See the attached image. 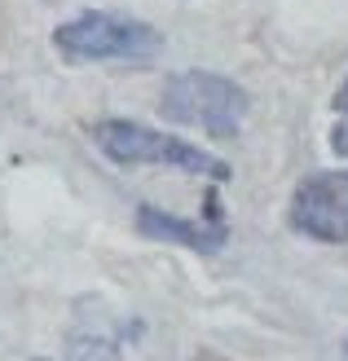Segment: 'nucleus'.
<instances>
[{
    "label": "nucleus",
    "instance_id": "nucleus-1",
    "mask_svg": "<svg viewBox=\"0 0 348 361\" xmlns=\"http://www.w3.org/2000/svg\"><path fill=\"white\" fill-rule=\"evenodd\" d=\"M93 146L119 168H141V164H155V168H172V172H190V176H212V180H229V164L216 159L208 150H198L194 141L186 137H172V133H159V128H145L137 119H102L88 128Z\"/></svg>",
    "mask_w": 348,
    "mask_h": 361
},
{
    "label": "nucleus",
    "instance_id": "nucleus-2",
    "mask_svg": "<svg viewBox=\"0 0 348 361\" xmlns=\"http://www.w3.org/2000/svg\"><path fill=\"white\" fill-rule=\"evenodd\" d=\"M247 106H251L247 88L216 75V71H181L163 84V97H159L163 119L181 123V128H198L216 141H229L243 133Z\"/></svg>",
    "mask_w": 348,
    "mask_h": 361
},
{
    "label": "nucleus",
    "instance_id": "nucleus-3",
    "mask_svg": "<svg viewBox=\"0 0 348 361\" xmlns=\"http://www.w3.org/2000/svg\"><path fill=\"white\" fill-rule=\"evenodd\" d=\"M53 49L66 62H145L163 49V31H155L150 23H141L133 13H80L53 31Z\"/></svg>",
    "mask_w": 348,
    "mask_h": 361
},
{
    "label": "nucleus",
    "instance_id": "nucleus-4",
    "mask_svg": "<svg viewBox=\"0 0 348 361\" xmlns=\"http://www.w3.org/2000/svg\"><path fill=\"white\" fill-rule=\"evenodd\" d=\"M287 221L313 243H331V247L348 243V168L308 172L291 194Z\"/></svg>",
    "mask_w": 348,
    "mask_h": 361
},
{
    "label": "nucleus",
    "instance_id": "nucleus-5",
    "mask_svg": "<svg viewBox=\"0 0 348 361\" xmlns=\"http://www.w3.org/2000/svg\"><path fill=\"white\" fill-rule=\"evenodd\" d=\"M137 229L145 238H163V243H181L190 251H221L225 238H229V225L221 216H212V221H181L172 212H159V207H141L137 212Z\"/></svg>",
    "mask_w": 348,
    "mask_h": 361
},
{
    "label": "nucleus",
    "instance_id": "nucleus-6",
    "mask_svg": "<svg viewBox=\"0 0 348 361\" xmlns=\"http://www.w3.org/2000/svg\"><path fill=\"white\" fill-rule=\"evenodd\" d=\"M335 128H331V150L340 154V159H348V75H344V84L335 88Z\"/></svg>",
    "mask_w": 348,
    "mask_h": 361
}]
</instances>
